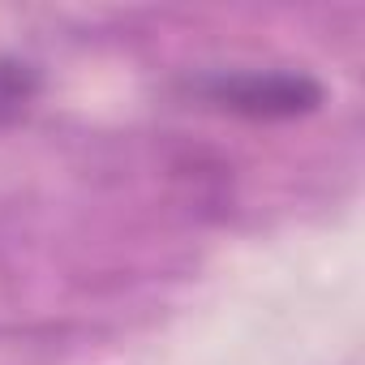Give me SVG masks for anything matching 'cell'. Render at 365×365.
I'll return each mask as SVG.
<instances>
[{
  "label": "cell",
  "mask_w": 365,
  "mask_h": 365,
  "mask_svg": "<svg viewBox=\"0 0 365 365\" xmlns=\"http://www.w3.org/2000/svg\"><path fill=\"white\" fill-rule=\"evenodd\" d=\"M207 103L245 120H297L322 103V82L297 69H228L198 86Z\"/></svg>",
  "instance_id": "1"
},
{
  "label": "cell",
  "mask_w": 365,
  "mask_h": 365,
  "mask_svg": "<svg viewBox=\"0 0 365 365\" xmlns=\"http://www.w3.org/2000/svg\"><path fill=\"white\" fill-rule=\"evenodd\" d=\"M39 95V73L26 61L0 56V125H14Z\"/></svg>",
  "instance_id": "2"
}]
</instances>
